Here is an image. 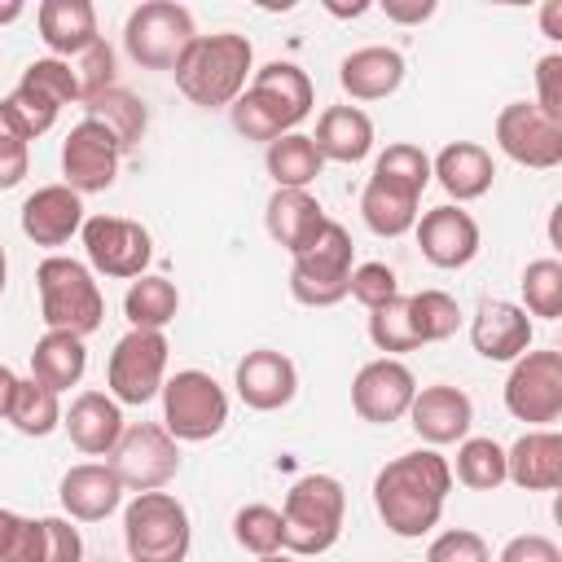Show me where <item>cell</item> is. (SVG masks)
I'll use <instances>...</instances> for the list:
<instances>
[{
    "label": "cell",
    "instance_id": "obj_49",
    "mask_svg": "<svg viewBox=\"0 0 562 562\" xmlns=\"http://www.w3.org/2000/svg\"><path fill=\"white\" fill-rule=\"evenodd\" d=\"M496 562H562V549H558L549 536L527 531V536H514V540L501 549Z\"/></svg>",
    "mask_w": 562,
    "mask_h": 562
},
{
    "label": "cell",
    "instance_id": "obj_26",
    "mask_svg": "<svg viewBox=\"0 0 562 562\" xmlns=\"http://www.w3.org/2000/svg\"><path fill=\"white\" fill-rule=\"evenodd\" d=\"M430 176L443 184V193H448L452 206H457V202H474V198H483V193L492 189L496 162H492V154H487L483 145H474V140H452V145H443V149L430 158Z\"/></svg>",
    "mask_w": 562,
    "mask_h": 562
},
{
    "label": "cell",
    "instance_id": "obj_10",
    "mask_svg": "<svg viewBox=\"0 0 562 562\" xmlns=\"http://www.w3.org/2000/svg\"><path fill=\"white\" fill-rule=\"evenodd\" d=\"M70 101H79V83H75L70 61L40 57V61H31L22 70L18 88L4 97V110L13 114V123L22 127V136L35 140V136H44L57 123L61 105H70Z\"/></svg>",
    "mask_w": 562,
    "mask_h": 562
},
{
    "label": "cell",
    "instance_id": "obj_55",
    "mask_svg": "<svg viewBox=\"0 0 562 562\" xmlns=\"http://www.w3.org/2000/svg\"><path fill=\"white\" fill-rule=\"evenodd\" d=\"M22 18V0H4L0 4V22H18Z\"/></svg>",
    "mask_w": 562,
    "mask_h": 562
},
{
    "label": "cell",
    "instance_id": "obj_27",
    "mask_svg": "<svg viewBox=\"0 0 562 562\" xmlns=\"http://www.w3.org/2000/svg\"><path fill=\"white\" fill-rule=\"evenodd\" d=\"M35 22H40L44 48H48L53 57H61V61L79 57L88 44L101 40V31H97V9H92L88 0H44V4L35 9Z\"/></svg>",
    "mask_w": 562,
    "mask_h": 562
},
{
    "label": "cell",
    "instance_id": "obj_8",
    "mask_svg": "<svg viewBox=\"0 0 562 562\" xmlns=\"http://www.w3.org/2000/svg\"><path fill=\"white\" fill-rule=\"evenodd\" d=\"M162 430L176 443L215 439L228 422V395L206 369H180L162 382Z\"/></svg>",
    "mask_w": 562,
    "mask_h": 562
},
{
    "label": "cell",
    "instance_id": "obj_17",
    "mask_svg": "<svg viewBox=\"0 0 562 562\" xmlns=\"http://www.w3.org/2000/svg\"><path fill=\"white\" fill-rule=\"evenodd\" d=\"M119 158H123V149L114 145V136L101 123L79 119L61 140V176H66L61 184H70L79 198L105 193L119 176Z\"/></svg>",
    "mask_w": 562,
    "mask_h": 562
},
{
    "label": "cell",
    "instance_id": "obj_45",
    "mask_svg": "<svg viewBox=\"0 0 562 562\" xmlns=\"http://www.w3.org/2000/svg\"><path fill=\"white\" fill-rule=\"evenodd\" d=\"M26 167H31V140L22 136V127L13 123V114L0 101V189L22 184Z\"/></svg>",
    "mask_w": 562,
    "mask_h": 562
},
{
    "label": "cell",
    "instance_id": "obj_22",
    "mask_svg": "<svg viewBox=\"0 0 562 562\" xmlns=\"http://www.w3.org/2000/svg\"><path fill=\"white\" fill-rule=\"evenodd\" d=\"M83 198L70 184H44L22 202V233L35 246H66L83 228Z\"/></svg>",
    "mask_w": 562,
    "mask_h": 562
},
{
    "label": "cell",
    "instance_id": "obj_42",
    "mask_svg": "<svg viewBox=\"0 0 562 562\" xmlns=\"http://www.w3.org/2000/svg\"><path fill=\"white\" fill-rule=\"evenodd\" d=\"M373 176H386V180H400V184L426 193V184H430V158H426L422 145H413V140H395V145H386V149L378 154Z\"/></svg>",
    "mask_w": 562,
    "mask_h": 562
},
{
    "label": "cell",
    "instance_id": "obj_34",
    "mask_svg": "<svg viewBox=\"0 0 562 562\" xmlns=\"http://www.w3.org/2000/svg\"><path fill=\"white\" fill-rule=\"evenodd\" d=\"M176 312H180V290L167 277L145 272L123 294V316L132 329H167L176 321Z\"/></svg>",
    "mask_w": 562,
    "mask_h": 562
},
{
    "label": "cell",
    "instance_id": "obj_20",
    "mask_svg": "<svg viewBox=\"0 0 562 562\" xmlns=\"http://www.w3.org/2000/svg\"><path fill=\"white\" fill-rule=\"evenodd\" d=\"M408 422L413 430L439 448V443H461L470 435V422H474V404L461 386H448V382H430V386H417L413 404H408Z\"/></svg>",
    "mask_w": 562,
    "mask_h": 562
},
{
    "label": "cell",
    "instance_id": "obj_29",
    "mask_svg": "<svg viewBox=\"0 0 562 562\" xmlns=\"http://www.w3.org/2000/svg\"><path fill=\"white\" fill-rule=\"evenodd\" d=\"M325 206L312 198V189H277L272 198H268V206H263V224H268V237L281 246V250H290V255H299L321 228H325Z\"/></svg>",
    "mask_w": 562,
    "mask_h": 562
},
{
    "label": "cell",
    "instance_id": "obj_4",
    "mask_svg": "<svg viewBox=\"0 0 562 562\" xmlns=\"http://www.w3.org/2000/svg\"><path fill=\"white\" fill-rule=\"evenodd\" d=\"M35 290H40V316L48 329L88 338L105 321V299L88 263L70 255H48L35 268Z\"/></svg>",
    "mask_w": 562,
    "mask_h": 562
},
{
    "label": "cell",
    "instance_id": "obj_48",
    "mask_svg": "<svg viewBox=\"0 0 562 562\" xmlns=\"http://www.w3.org/2000/svg\"><path fill=\"white\" fill-rule=\"evenodd\" d=\"M44 522V562H83V536L70 518H40Z\"/></svg>",
    "mask_w": 562,
    "mask_h": 562
},
{
    "label": "cell",
    "instance_id": "obj_31",
    "mask_svg": "<svg viewBox=\"0 0 562 562\" xmlns=\"http://www.w3.org/2000/svg\"><path fill=\"white\" fill-rule=\"evenodd\" d=\"M417 202L422 193L400 184V180H386V176H369L364 193H360V215L369 224V233L378 237H404L413 224H417Z\"/></svg>",
    "mask_w": 562,
    "mask_h": 562
},
{
    "label": "cell",
    "instance_id": "obj_56",
    "mask_svg": "<svg viewBox=\"0 0 562 562\" xmlns=\"http://www.w3.org/2000/svg\"><path fill=\"white\" fill-rule=\"evenodd\" d=\"M4 281H9V259H4V246H0V294H4Z\"/></svg>",
    "mask_w": 562,
    "mask_h": 562
},
{
    "label": "cell",
    "instance_id": "obj_13",
    "mask_svg": "<svg viewBox=\"0 0 562 562\" xmlns=\"http://www.w3.org/2000/svg\"><path fill=\"white\" fill-rule=\"evenodd\" d=\"M110 470L119 474L123 492H162L180 470V443L154 422L123 426L110 452Z\"/></svg>",
    "mask_w": 562,
    "mask_h": 562
},
{
    "label": "cell",
    "instance_id": "obj_18",
    "mask_svg": "<svg viewBox=\"0 0 562 562\" xmlns=\"http://www.w3.org/2000/svg\"><path fill=\"white\" fill-rule=\"evenodd\" d=\"M233 386L241 395L246 408L255 413H277L285 408L294 395H299V369L285 351H272V347H255L237 360V373H233Z\"/></svg>",
    "mask_w": 562,
    "mask_h": 562
},
{
    "label": "cell",
    "instance_id": "obj_46",
    "mask_svg": "<svg viewBox=\"0 0 562 562\" xmlns=\"http://www.w3.org/2000/svg\"><path fill=\"white\" fill-rule=\"evenodd\" d=\"M426 562H492V549L479 531L470 527H452V531H439L426 549Z\"/></svg>",
    "mask_w": 562,
    "mask_h": 562
},
{
    "label": "cell",
    "instance_id": "obj_12",
    "mask_svg": "<svg viewBox=\"0 0 562 562\" xmlns=\"http://www.w3.org/2000/svg\"><path fill=\"white\" fill-rule=\"evenodd\" d=\"M505 408L509 417L549 430L562 417V351H522L505 378Z\"/></svg>",
    "mask_w": 562,
    "mask_h": 562
},
{
    "label": "cell",
    "instance_id": "obj_51",
    "mask_svg": "<svg viewBox=\"0 0 562 562\" xmlns=\"http://www.w3.org/2000/svg\"><path fill=\"white\" fill-rule=\"evenodd\" d=\"M382 9H386V18H391V22L413 26V22H426V18L435 13V0H386Z\"/></svg>",
    "mask_w": 562,
    "mask_h": 562
},
{
    "label": "cell",
    "instance_id": "obj_33",
    "mask_svg": "<svg viewBox=\"0 0 562 562\" xmlns=\"http://www.w3.org/2000/svg\"><path fill=\"white\" fill-rule=\"evenodd\" d=\"M83 369H88V347H83V338H75V334H61V329H48L40 342H35V351H31V378L35 382H44L48 391H70L79 378H83Z\"/></svg>",
    "mask_w": 562,
    "mask_h": 562
},
{
    "label": "cell",
    "instance_id": "obj_32",
    "mask_svg": "<svg viewBox=\"0 0 562 562\" xmlns=\"http://www.w3.org/2000/svg\"><path fill=\"white\" fill-rule=\"evenodd\" d=\"M83 119H92V123H101L110 136H114V145L127 154V149H136L140 140H145V127H149V110H145V101L136 97V92H127V88H105V92H97V97H88L83 101Z\"/></svg>",
    "mask_w": 562,
    "mask_h": 562
},
{
    "label": "cell",
    "instance_id": "obj_37",
    "mask_svg": "<svg viewBox=\"0 0 562 562\" xmlns=\"http://www.w3.org/2000/svg\"><path fill=\"white\" fill-rule=\"evenodd\" d=\"M457 483L470 492H496L505 483V448L492 435H465L457 448Z\"/></svg>",
    "mask_w": 562,
    "mask_h": 562
},
{
    "label": "cell",
    "instance_id": "obj_35",
    "mask_svg": "<svg viewBox=\"0 0 562 562\" xmlns=\"http://www.w3.org/2000/svg\"><path fill=\"white\" fill-rule=\"evenodd\" d=\"M263 167H268V176L277 180V189H307V184L325 171V158L316 154L312 136L285 132V136H277V140L268 145Z\"/></svg>",
    "mask_w": 562,
    "mask_h": 562
},
{
    "label": "cell",
    "instance_id": "obj_7",
    "mask_svg": "<svg viewBox=\"0 0 562 562\" xmlns=\"http://www.w3.org/2000/svg\"><path fill=\"white\" fill-rule=\"evenodd\" d=\"M290 259H294L290 294L303 307H334V303L347 299V281H351V268H356L351 263L356 246H351V233L338 220H325V228Z\"/></svg>",
    "mask_w": 562,
    "mask_h": 562
},
{
    "label": "cell",
    "instance_id": "obj_52",
    "mask_svg": "<svg viewBox=\"0 0 562 562\" xmlns=\"http://www.w3.org/2000/svg\"><path fill=\"white\" fill-rule=\"evenodd\" d=\"M13 391H18V373L9 364H0V417L9 422V404H13Z\"/></svg>",
    "mask_w": 562,
    "mask_h": 562
},
{
    "label": "cell",
    "instance_id": "obj_1",
    "mask_svg": "<svg viewBox=\"0 0 562 562\" xmlns=\"http://www.w3.org/2000/svg\"><path fill=\"white\" fill-rule=\"evenodd\" d=\"M448 492H452V465L435 448H413L378 470L373 509L391 536L417 540L430 527H439Z\"/></svg>",
    "mask_w": 562,
    "mask_h": 562
},
{
    "label": "cell",
    "instance_id": "obj_50",
    "mask_svg": "<svg viewBox=\"0 0 562 562\" xmlns=\"http://www.w3.org/2000/svg\"><path fill=\"white\" fill-rule=\"evenodd\" d=\"M4 562H44V522L40 518H22L18 522Z\"/></svg>",
    "mask_w": 562,
    "mask_h": 562
},
{
    "label": "cell",
    "instance_id": "obj_47",
    "mask_svg": "<svg viewBox=\"0 0 562 562\" xmlns=\"http://www.w3.org/2000/svg\"><path fill=\"white\" fill-rule=\"evenodd\" d=\"M536 110L562 123V53H549L536 61Z\"/></svg>",
    "mask_w": 562,
    "mask_h": 562
},
{
    "label": "cell",
    "instance_id": "obj_24",
    "mask_svg": "<svg viewBox=\"0 0 562 562\" xmlns=\"http://www.w3.org/2000/svg\"><path fill=\"white\" fill-rule=\"evenodd\" d=\"M61 509L79 522H101L110 518L119 505H123V483L119 474L110 470V461H83V465H70L61 474Z\"/></svg>",
    "mask_w": 562,
    "mask_h": 562
},
{
    "label": "cell",
    "instance_id": "obj_30",
    "mask_svg": "<svg viewBox=\"0 0 562 562\" xmlns=\"http://www.w3.org/2000/svg\"><path fill=\"white\" fill-rule=\"evenodd\" d=\"M316 154L325 162H364L373 149V119L360 105H329L316 119V136H312Z\"/></svg>",
    "mask_w": 562,
    "mask_h": 562
},
{
    "label": "cell",
    "instance_id": "obj_11",
    "mask_svg": "<svg viewBox=\"0 0 562 562\" xmlns=\"http://www.w3.org/2000/svg\"><path fill=\"white\" fill-rule=\"evenodd\" d=\"M167 334L162 329H127L105 364L110 395L119 404H149L167 382Z\"/></svg>",
    "mask_w": 562,
    "mask_h": 562
},
{
    "label": "cell",
    "instance_id": "obj_38",
    "mask_svg": "<svg viewBox=\"0 0 562 562\" xmlns=\"http://www.w3.org/2000/svg\"><path fill=\"white\" fill-rule=\"evenodd\" d=\"M408 321H413V334L417 342H443L461 329V307L448 290H417L408 294Z\"/></svg>",
    "mask_w": 562,
    "mask_h": 562
},
{
    "label": "cell",
    "instance_id": "obj_43",
    "mask_svg": "<svg viewBox=\"0 0 562 562\" xmlns=\"http://www.w3.org/2000/svg\"><path fill=\"white\" fill-rule=\"evenodd\" d=\"M70 70H75V83H79V101L114 88V48L105 40L88 44L79 57H70Z\"/></svg>",
    "mask_w": 562,
    "mask_h": 562
},
{
    "label": "cell",
    "instance_id": "obj_21",
    "mask_svg": "<svg viewBox=\"0 0 562 562\" xmlns=\"http://www.w3.org/2000/svg\"><path fill=\"white\" fill-rule=\"evenodd\" d=\"M470 342L483 360H518L531 351V316L509 299H483L470 316Z\"/></svg>",
    "mask_w": 562,
    "mask_h": 562
},
{
    "label": "cell",
    "instance_id": "obj_28",
    "mask_svg": "<svg viewBox=\"0 0 562 562\" xmlns=\"http://www.w3.org/2000/svg\"><path fill=\"white\" fill-rule=\"evenodd\" d=\"M338 83L351 101H382L404 83V57L386 44L356 48L338 61Z\"/></svg>",
    "mask_w": 562,
    "mask_h": 562
},
{
    "label": "cell",
    "instance_id": "obj_54",
    "mask_svg": "<svg viewBox=\"0 0 562 562\" xmlns=\"http://www.w3.org/2000/svg\"><path fill=\"white\" fill-rule=\"evenodd\" d=\"M558 18H562V0H549V4H544V13H540V22H544V35H549V40H562V35H558Z\"/></svg>",
    "mask_w": 562,
    "mask_h": 562
},
{
    "label": "cell",
    "instance_id": "obj_36",
    "mask_svg": "<svg viewBox=\"0 0 562 562\" xmlns=\"http://www.w3.org/2000/svg\"><path fill=\"white\" fill-rule=\"evenodd\" d=\"M9 422L22 435H31V439L53 435L61 426V400H57V391H48L35 378H18V391H13V404H9Z\"/></svg>",
    "mask_w": 562,
    "mask_h": 562
},
{
    "label": "cell",
    "instance_id": "obj_14",
    "mask_svg": "<svg viewBox=\"0 0 562 562\" xmlns=\"http://www.w3.org/2000/svg\"><path fill=\"white\" fill-rule=\"evenodd\" d=\"M83 250H88V263L105 277H123V281H136L145 277L149 259H154V237L145 224L136 220H123V215H88L83 228Z\"/></svg>",
    "mask_w": 562,
    "mask_h": 562
},
{
    "label": "cell",
    "instance_id": "obj_2",
    "mask_svg": "<svg viewBox=\"0 0 562 562\" xmlns=\"http://www.w3.org/2000/svg\"><path fill=\"white\" fill-rule=\"evenodd\" d=\"M312 101H316V88L307 70H299L294 61H268L250 75L246 92L228 105V114L246 140L272 145L277 136L294 132L312 114Z\"/></svg>",
    "mask_w": 562,
    "mask_h": 562
},
{
    "label": "cell",
    "instance_id": "obj_15",
    "mask_svg": "<svg viewBox=\"0 0 562 562\" xmlns=\"http://www.w3.org/2000/svg\"><path fill=\"white\" fill-rule=\"evenodd\" d=\"M496 145L505 158L531 171H549L562 162V123L536 110L531 101H509L496 114Z\"/></svg>",
    "mask_w": 562,
    "mask_h": 562
},
{
    "label": "cell",
    "instance_id": "obj_5",
    "mask_svg": "<svg viewBox=\"0 0 562 562\" xmlns=\"http://www.w3.org/2000/svg\"><path fill=\"white\" fill-rule=\"evenodd\" d=\"M347 518V492L334 474H303L281 505V527H285V553L312 558L338 544Z\"/></svg>",
    "mask_w": 562,
    "mask_h": 562
},
{
    "label": "cell",
    "instance_id": "obj_44",
    "mask_svg": "<svg viewBox=\"0 0 562 562\" xmlns=\"http://www.w3.org/2000/svg\"><path fill=\"white\" fill-rule=\"evenodd\" d=\"M347 294L373 312V307H382V303H391L400 294V277H395L391 263H378V259L373 263H356L351 281H347Z\"/></svg>",
    "mask_w": 562,
    "mask_h": 562
},
{
    "label": "cell",
    "instance_id": "obj_16",
    "mask_svg": "<svg viewBox=\"0 0 562 562\" xmlns=\"http://www.w3.org/2000/svg\"><path fill=\"white\" fill-rule=\"evenodd\" d=\"M413 395H417L413 369L391 356L360 364V373L351 378V408L360 413V422H373V426H391V422L408 417Z\"/></svg>",
    "mask_w": 562,
    "mask_h": 562
},
{
    "label": "cell",
    "instance_id": "obj_40",
    "mask_svg": "<svg viewBox=\"0 0 562 562\" xmlns=\"http://www.w3.org/2000/svg\"><path fill=\"white\" fill-rule=\"evenodd\" d=\"M522 312L531 316H544V321H558L562 316V263L558 259H531L522 268Z\"/></svg>",
    "mask_w": 562,
    "mask_h": 562
},
{
    "label": "cell",
    "instance_id": "obj_23",
    "mask_svg": "<svg viewBox=\"0 0 562 562\" xmlns=\"http://www.w3.org/2000/svg\"><path fill=\"white\" fill-rule=\"evenodd\" d=\"M61 426H66L70 443L83 457H110L127 422H123V408H119L114 395H105V391H79L70 400V408L61 413Z\"/></svg>",
    "mask_w": 562,
    "mask_h": 562
},
{
    "label": "cell",
    "instance_id": "obj_9",
    "mask_svg": "<svg viewBox=\"0 0 562 562\" xmlns=\"http://www.w3.org/2000/svg\"><path fill=\"white\" fill-rule=\"evenodd\" d=\"M193 40H198L193 13L176 0H145L123 22V48L145 70H176V61Z\"/></svg>",
    "mask_w": 562,
    "mask_h": 562
},
{
    "label": "cell",
    "instance_id": "obj_6",
    "mask_svg": "<svg viewBox=\"0 0 562 562\" xmlns=\"http://www.w3.org/2000/svg\"><path fill=\"white\" fill-rule=\"evenodd\" d=\"M193 544V522L184 501L171 492H136L123 509V549L132 562H184Z\"/></svg>",
    "mask_w": 562,
    "mask_h": 562
},
{
    "label": "cell",
    "instance_id": "obj_57",
    "mask_svg": "<svg viewBox=\"0 0 562 562\" xmlns=\"http://www.w3.org/2000/svg\"><path fill=\"white\" fill-rule=\"evenodd\" d=\"M259 562H294V553L281 549V553H268V558H259Z\"/></svg>",
    "mask_w": 562,
    "mask_h": 562
},
{
    "label": "cell",
    "instance_id": "obj_3",
    "mask_svg": "<svg viewBox=\"0 0 562 562\" xmlns=\"http://www.w3.org/2000/svg\"><path fill=\"white\" fill-rule=\"evenodd\" d=\"M255 70V48L246 35L237 31H215V35H198L184 57L176 61V88L202 105V110H224L246 92V79Z\"/></svg>",
    "mask_w": 562,
    "mask_h": 562
},
{
    "label": "cell",
    "instance_id": "obj_39",
    "mask_svg": "<svg viewBox=\"0 0 562 562\" xmlns=\"http://www.w3.org/2000/svg\"><path fill=\"white\" fill-rule=\"evenodd\" d=\"M233 540L255 553V558H268V553H281L285 549V527H281V509L272 505H241L233 514Z\"/></svg>",
    "mask_w": 562,
    "mask_h": 562
},
{
    "label": "cell",
    "instance_id": "obj_25",
    "mask_svg": "<svg viewBox=\"0 0 562 562\" xmlns=\"http://www.w3.org/2000/svg\"><path fill=\"white\" fill-rule=\"evenodd\" d=\"M505 483L522 492H553L562 483V435L527 430L505 448Z\"/></svg>",
    "mask_w": 562,
    "mask_h": 562
},
{
    "label": "cell",
    "instance_id": "obj_41",
    "mask_svg": "<svg viewBox=\"0 0 562 562\" xmlns=\"http://www.w3.org/2000/svg\"><path fill=\"white\" fill-rule=\"evenodd\" d=\"M369 338H373V347L386 351L391 360L422 347L417 334H413V321H408V294H395L391 303H382V307L369 312Z\"/></svg>",
    "mask_w": 562,
    "mask_h": 562
},
{
    "label": "cell",
    "instance_id": "obj_19",
    "mask_svg": "<svg viewBox=\"0 0 562 562\" xmlns=\"http://www.w3.org/2000/svg\"><path fill=\"white\" fill-rule=\"evenodd\" d=\"M413 228H417L422 259L435 268H465L479 255V224L470 211H461L452 202L430 206L426 215H417Z\"/></svg>",
    "mask_w": 562,
    "mask_h": 562
},
{
    "label": "cell",
    "instance_id": "obj_53",
    "mask_svg": "<svg viewBox=\"0 0 562 562\" xmlns=\"http://www.w3.org/2000/svg\"><path fill=\"white\" fill-rule=\"evenodd\" d=\"M18 522H22V514H13V509H0V562H4V553H9V544H13V531H18Z\"/></svg>",
    "mask_w": 562,
    "mask_h": 562
}]
</instances>
